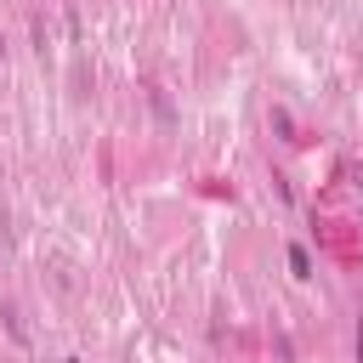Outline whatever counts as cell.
Masks as SVG:
<instances>
[{"instance_id": "obj_2", "label": "cell", "mask_w": 363, "mask_h": 363, "mask_svg": "<svg viewBox=\"0 0 363 363\" xmlns=\"http://www.w3.org/2000/svg\"><path fill=\"white\" fill-rule=\"evenodd\" d=\"M357 363H363V318H357Z\"/></svg>"}, {"instance_id": "obj_1", "label": "cell", "mask_w": 363, "mask_h": 363, "mask_svg": "<svg viewBox=\"0 0 363 363\" xmlns=\"http://www.w3.org/2000/svg\"><path fill=\"white\" fill-rule=\"evenodd\" d=\"M289 272H295V278H312V255H306V244H289Z\"/></svg>"}]
</instances>
